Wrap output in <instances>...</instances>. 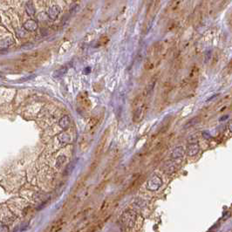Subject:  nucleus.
<instances>
[{
	"mask_svg": "<svg viewBox=\"0 0 232 232\" xmlns=\"http://www.w3.org/2000/svg\"><path fill=\"white\" fill-rule=\"evenodd\" d=\"M26 11H27L30 15H33V14H34V12H35V9H34V7H33V5H32L31 3H28L26 4Z\"/></svg>",
	"mask_w": 232,
	"mask_h": 232,
	"instance_id": "423d86ee",
	"label": "nucleus"
},
{
	"mask_svg": "<svg viewBox=\"0 0 232 232\" xmlns=\"http://www.w3.org/2000/svg\"><path fill=\"white\" fill-rule=\"evenodd\" d=\"M58 14H59V8L57 5H54L48 10V16L51 19H56Z\"/></svg>",
	"mask_w": 232,
	"mask_h": 232,
	"instance_id": "f03ea898",
	"label": "nucleus"
},
{
	"mask_svg": "<svg viewBox=\"0 0 232 232\" xmlns=\"http://www.w3.org/2000/svg\"><path fill=\"white\" fill-rule=\"evenodd\" d=\"M0 232H9V229L6 225L0 226Z\"/></svg>",
	"mask_w": 232,
	"mask_h": 232,
	"instance_id": "0eeeda50",
	"label": "nucleus"
},
{
	"mask_svg": "<svg viewBox=\"0 0 232 232\" xmlns=\"http://www.w3.org/2000/svg\"><path fill=\"white\" fill-rule=\"evenodd\" d=\"M145 106L144 104H141L140 106H137V108L134 111V114H133V119L134 121H140L143 119V116L145 114Z\"/></svg>",
	"mask_w": 232,
	"mask_h": 232,
	"instance_id": "f257e3e1",
	"label": "nucleus"
},
{
	"mask_svg": "<svg viewBox=\"0 0 232 232\" xmlns=\"http://www.w3.org/2000/svg\"><path fill=\"white\" fill-rule=\"evenodd\" d=\"M59 125H60L61 127H63V128H66V127L70 125V119H69V118H68L67 116L63 117V118L60 119V121H59Z\"/></svg>",
	"mask_w": 232,
	"mask_h": 232,
	"instance_id": "39448f33",
	"label": "nucleus"
},
{
	"mask_svg": "<svg viewBox=\"0 0 232 232\" xmlns=\"http://www.w3.org/2000/svg\"><path fill=\"white\" fill-rule=\"evenodd\" d=\"M24 27L26 30H28V31H35L37 29V27H38V24H37V23L35 21L29 20V21H27V22L24 23Z\"/></svg>",
	"mask_w": 232,
	"mask_h": 232,
	"instance_id": "7ed1b4c3",
	"label": "nucleus"
},
{
	"mask_svg": "<svg viewBox=\"0 0 232 232\" xmlns=\"http://www.w3.org/2000/svg\"><path fill=\"white\" fill-rule=\"evenodd\" d=\"M67 72V66H63V67H61L60 69H58V71H56L55 72H54V74H53V76L55 77V78H58V77H61V76H63L65 72Z\"/></svg>",
	"mask_w": 232,
	"mask_h": 232,
	"instance_id": "20e7f679",
	"label": "nucleus"
}]
</instances>
